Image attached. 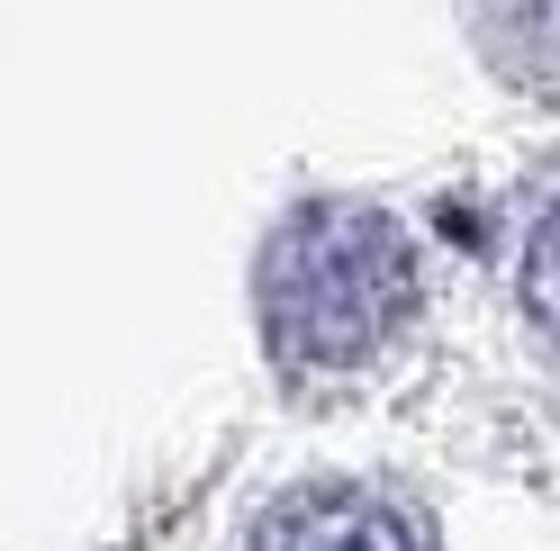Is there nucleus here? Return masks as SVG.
I'll return each instance as SVG.
<instances>
[{
	"mask_svg": "<svg viewBox=\"0 0 560 551\" xmlns=\"http://www.w3.org/2000/svg\"><path fill=\"white\" fill-rule=\"evenodd\" d=\"M425 271H416V235L380 209V199H299L271 226L254 307L262 343L280 371H362L407 335Z\"/></svg>",
	"mask_w": 560,
	"mask_h": 551,
	"instance_id": "nucleus-1",
	"label": "nucleus"
},
{
	"mask_svg": "<svg viewBox=\"0 0 560 551\" xmlns=\"http://www.w3.org/2000/svg\"><path fill=\"white\" fill-rule=\"evenodd\" d=\"M244 551H425V525L380 489H299L254 525Z\"/></svg>",
	"mask_w": 560,
	"mask_h": 551,
	"instance_id": "nucleus-2",
	"label": "nucleus"
}]
</instances>
